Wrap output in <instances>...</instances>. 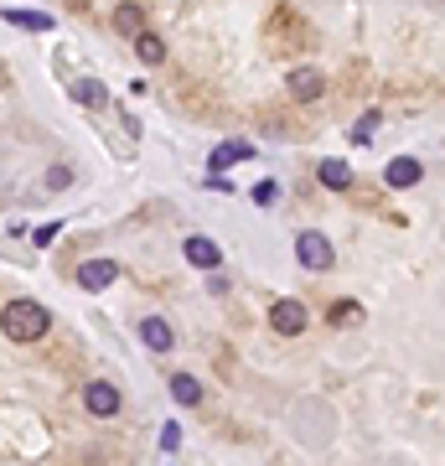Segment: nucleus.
I'll use <instances>...</instances> for the list:
<instances>
[{"label": "nucleus", "instance_id": "16", "mask_svg": "<svg viewBox=\"0 0 445 466\" xmlns=\"http://www.w3.org/2000/svg\"><path fill=\"white\" fill-rule=\"evenodd\" d=\"M171 399L177 404H203V383H197L192 373H177V378H171Z\"/></svg>", "mask_w": 445, "mask_h": 466}, {"label": "nucleus", "instance_id": "9", "mask_svg": "<svg viewBox=\"0 0 445 466\" xmlns=\"http://www.w3.org/2000/svg\"><path fill=\"white\" fill-rule=\"evenodd\" d=\"M187 265H197V270H208V275H212V270L223 265V249L197 233V239H187Z\"/></svg>", "mask_w": 445, "mask_h": 466}, {"label": "nucleus", "instance_id": "17", "mask_svg": "<svg viewBox=\"0 0 445 466\" xmlns=\"http://www.w3.org/2000/svg\"><path fill=\"white\" fill-rule=\"evenodd\" d=\"M378 124H384V115H378V109H368V115H362V120L353 124V146H368V140H373V130H378Z\"/></svg>", "mask_w": 445, "mask_h": 466}, {"label": "nucleus", "instance_id": "11", "mask_svg": "<svg viewBox=\"0 0 445 466\" xmlns=\"http://www.w3.org/2000/svg\"><path fill=\"white\" fill-rule=\"evenodd\" d=\"M11 27H21V31H52L58 21L47 16V11H27V5H11V11H0Z\"/></svg>", "mask_w": 445, "mask_h": 466}, {"label": "nucleus", "instance_id": "18", "mask_svg": "<svg viewBox=\"0 0 445 466\" xmlns=\"http://www.w3.org/2000/svg\"><path fill=\"white\" fill-rule=\"evenodd\" d=\"M357 321H362V306H357V301H337V306H331V327H357Z\"/></svg>", "mask_w": 445, "mask_h": 466}, {"label": "nucleus", "instance_id": "7", "mask_svg": "<svg viewBox=\"0 0 445 466\" xmlns=\"http://www.w3.org/2000/svg\"><path fill=\"white\" fill-rule=\"evenodd\" d=\"M115 275H119L115 259H89V265H78V285H83V290H109Z\"/></svg>", "mask_w": 445, "mask_h": 466}, {"label": "nucleus", "instance_id": "20", "mask_svg": "<svg viewBox=\"0 0 445 466\" xmlns=\"http://www.w3.org/2000/svg\"><path fill=\"white\" fill-rule=\"evenodd\" d=\"M181 446V425H161V451H177Z\"/></svg>", "mask_w": 445, "mask_h": 466}, {"label": "nucleus", "instance_id": "21", "mask_svg": "<svg viewBox=\"0 0 445 466\" xmlns=\"http://www.w3.org/2000/svg\"><path fill=\"white\" fill-rule=\"evenodd\" d=\"M68 182H73V171H68V166H52V171H47V186H52V192L68 186Z\"/></svg>", "mask_w": 445, "mask_h": 466}, {"label": "nucleus", "instance_id": "3", "mask_svg": "<svg viewBox=\"0 0 445 466\" xmlns=\"http://www.w3.org/2000/svg\"><path fill=\"white\" fill-rule=\"evenodd\" d=\"M306 321H311L306 301H290V296H285V301H274V306H269V327H274L280 337H300V332H306Z\"/></svg>", "mask_w": 445, "mask_h": 466}, {"label": "nucleus", "instance_id": "14", "mask_svg": "<svg viewBox=\"0 0 445 466\" xmlns=\"http://www.w3.org/2000/svg\"><path fill=\"white\" fill-rule=\"evenodd\" d=\"M130 42H135V58H140V62H150V67H155V62H166V42H161L155 31H140V36H130Z\"/></svg>", "mask_w": 445, "mask_h": 466}, {"label": "nucleus", "instance_id": "4", "mask_svg": "<svg viewBox=\"0 0 445 466\" xmlns=\"http://www.w3.org/2000/svg\"><path fill=\"white\" fill-rule=\"evenodd\" d=\"M285 89H290V99L311 104V99H322V93H327V78H322L316 67H296V73L285 78Z\"/></svg>", "mask_w": 445, "mask_h": 466}, {"label": "nucleus", "instance_id": "1", "mask_svg": "<svg viewBox=\"0 0 445 466\" xmlns=\"http://www.w3.org/2000/svg\"><path fill=\"white\" fill-rule=\"evenodd\" d=\"M0 332L11 342H42L52 332V311L42 306V301H11V306L0 311Z\"/></svg>", "mask_w": 445, "mask_h": 466}, {"label": "nucleus", "instance_id": "15", "mask_svg": "<svg viewBox=\"0 0 445 466\" xmlns=\"http://www.w3.org/2000/svg\"><path fill=\"white\" fill-rule=\"evenodd\" d=\"M73 99H78L83 109H104V104H109V93H104L99 78H78V83H73Z\"/></svg>", "mask_w": 445, "mask_h": 466}, {"label": "nucleus", "instance_id": "19", "mask_svg": "<svg viewBox=\"0 0 445 466\" xmlns=\"http://www.w3.org/2000/svg\"><path fill=\"white\" fill-rule=\"evenodd\" d=\"M254 202H259V208L280 202V186H274V182H259V186H254Z\"/></svg>", "mask_w": 445, "mask_h": 466}, {"label": "nucleus", "instance_id": "13", "mask_svg": "<svg viewBox=\"0 0 445 466\" xmlns=\"http://www.w3.org/2000/svg\"><path fill=\"white\" fill-rule=\"evenodd\" d=\"M115 31H124V36H140V31H146V11H140L135 0H124V5L115 11Z\"/></svg>", "mask_w": 445, "mask_h": 466}, {"label": "nucleus", "instance_id": "10", "mask_svg": "<svg viewBox=\"0 0 445 466\" xmlns=\"http://www.w3.org/2000/svg\"><path fill=\"white\" fill-rule=\"evenodd\" d=\"M249 155H254V146H249V140H228V146H218V151L208 155V166L218 171V177H223L228 166H238V161H249Z\"/></svg>", "mask_w": 445, "mask_h": 466}, {"label": "nucleus", "instance_id": "12", "mask_svg": "<svg viewBox=\"0 0 445 466\" xmlns=\"http://www.w3.org/2000/svg\"><path fill=\"white\" fill-rule=\"evenodd\" d=\"M316 177H322V186H331V192H347V186H353V166H347V161H322Z\"/></svg>", "mask_w": 445, "mask_h": 466}, {"label": "nucleus", "instance_id": "8", "mask_svg": "<svg viewBox=\"0 0 445 466\" xmlns=\"http://www.w3.org/2000/svg\"><path fill=\"white\" fill-rule=\"evenodd\" d=\"M140 342H146L150 352H171V347H177V332H171V321L146 316V321H140Z\"/></svg>", "mask_w": 445, "mask_h": 466}, {"label": "nucleus", "instance_id": "5", "mask_svg": "<svg viewBox=\"0 0 445 466\" xmlns=\"http://www.w3.org/2000/svg\"><path fill=\"white\" fill-rule=\"evenodd\" d=\"M83 409L99 415V420L119 415V389H115V383H89V389H83Z\"/></svg>", "mask_w": 445, "mask_h": 466}, {"label": "nucleus", "instance_id": "22", "mask_svg": "<svg viewBox=\"0 0 445 466\" xmlns=\"http://www.w3.org/2000/svg\"><path fill=\"white\" fill-rule=\"evenodd\" d=\"M58 228H62V223H47V228H36V233H31V239H36V249L52 244V239H58Z\"/></svg>", "mask_w": 445, "mask_h": 466}, {"label": "nucleus", "instance_id": "6", "mask_svg": "<svg viewBox=\"0 0 445 466\" xmlns=\"http://www.w3.org/2000/svg\"><path fill=\"white\" fill-rule=\"evenodd\" d=\"M419 177H425V171H419V161H415V155H393V161L384 166V182L393 186V192H409V186H415Z\"/></svg>", "mask_w": 445, "mask_h": 466}, {"label": "nucleus", "instance_id": "2", "mask_svg": "<svg viewBox=\"0 0 445 466\" xmlns=\"http://www.w3.org/2000/svg\"><path fill=\"white\" fill-rule=\"evenodd\" d=\"M296 259L306 265V270H331V265H337V249L327 244V233L306 228V233L296 239Z\"/></svg>", "mask_w": 445, "mask_h": 466}]
</instances>
